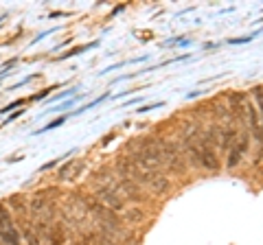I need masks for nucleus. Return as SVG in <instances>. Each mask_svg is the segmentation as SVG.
Instances as JSON below:
<instances>
[{
    "instance_id": "5",
    "label": "nucleus",
    "mask_w": 263,
    "mask_h": 245,
    "mask_svg": "<svg viewBox=\"0 0 263 245\" xmlns=\"http://www.w3.org/2000/svg\"><path fill=\"white\" fill-rule=\"evenodd\" d=\"M0 239H3L7 245H20V234H18L16 226H13V221L0 226Z\"/></svg>"
},
{
    "instance_id": "9",
    "label": "nucleus",
    "mask_w": 263,
    "mask_h": 245,
    "mask_svg": "<svg viewBox=\"0 0 263 245\" xmlns=\"http://www.w3.org/2000/svg\"><path fill=\"white\" fill-rule=\"evenodd\" d=\"M241 158H243V151L239 147H233L230 149V156H228V167L235 169L237 164H241Z\"/></svg>"
},
{
    "instance_id": "7",
    "label": "nucleus",
    "mask_w": 263,
    "mask_h": 245,
    "mask_svg": "<svg viewBox=\"0 0 263 245\" xmlns=\"http://www.w3.org/2000/svg\"><path fill=\"white\" fill-rule=\"evenodd\" d=\"M22 239L26 241V245H39V236L35 234V230H33V226H22Z\"/></svg>"
},
{
    "instance_id": "1",
    "label": "nucleus",
    "mask_w": 263,
    "mask_h": 245,
    "mask_svg": "<svg viewBox=\"0 0 263 245\" xmlns=\"http://www.w3.org/2000/svg\"><path fill=\"white\" fill-rule=\"evenodd\" d=\"M88 213H90V206L83 200H79V197H70L68 204L64 206V219L68 223L83 221L85 217H88Z\"/></svg>"
},
{
    "instance_id": "6",
    "label": "nucleus",
    "mask_w": 263,
    "mask_h": 245,
    "mask_svg": "<svg viewBox=\"0 0 263 245\" xmlns=\"http://www.w3.org/2000/svg\"><path fill=\"white\" fill-rule=\"evenodd\" d=\"M145 210L143 208H138V206H132V208H127L123 213V219L127 221V223H143L145 221Z\"/></svg>"
},
{
    "instance_id": "2",
    "label": "nucleus",
    "mask_w": 263,
    "mask_h": 245,
    "mask_svg": "<svg viewBox=\"0 0 263 245\" xmlns=\"http://www.w3.org/2000/svg\"><path fill=\"white\" fill-rule=\"evenodd\" d=\"M114 190L123 197V200H132V202H143L145 200L143 186L138 182H132V180H118Z\"/></svg>"
},
{
    "instance_id": "10",
    "label": "nucleus",
    "mask_w": 263,
    "mask_h": 245,
    "mask_svg": "<svg viewBox=\"0 0 263 245\" xmlns=\"http://www.w3.org/2000/svg\"><path fill=\"white\" fill-rule=\"evenodd\" d=\"M77 245H99V234H92V232L83 234L81 239L77 241Z\"/></svg>"
},
{
    "instance_id": "3",
    "label": "nucleus",
    "mask_w": 263,
    "mask_h": 245,
    "mask_svg": "<svg viewBox=\"0 0 263 245\" xmlns=\"http://www.w3.org/2000/svg\"><path fill=\"white\" fill-rule=\"evenodd\" d=\"M97 200L101 206H105L108 210H121L123 208V197L116 193L114 188H101V190H97Z\"/></svg>"
},
{
    "instance_id": "4",
    "label": "nucleus",
    "mask_w": 263,
    "mask_h": 245,
    "mask_svg": "<svg viewBox=\"0 0 263 245\" xmlns=\"http://www.w3.org/2000/svg\"><path fill=\"white\" fill-rule=\"evenodd\" d=\"M83 171V160H70L66 162L62 169H59V180L66 182V180H75V177H79V173Z\"/></svg>"
},
{
    "instance_id": "8",
    "label": "nucleus",
    "mask_w": 263,
    "mask_h": 245,
    "mask_svg": "<svg viewBox=\"0 0 263 245\" xmlns=\"http://www.w3.org/2000/svg\"><path fill=\"white\" fill-rule=\"evenodd\" d=\"M9 206L16 210V213H26V208H29V202H26L24 197L16 195V197H11V200H9Z\"/></svg>"
}]
</instances>
